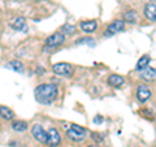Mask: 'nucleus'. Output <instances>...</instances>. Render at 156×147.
<instances>
[{
  "instance_id": "obj_9",
  "label": "nucleus",
  "mask_w": 156,
  "mask_h": 147,
  "mask_svg": "<svg viewBox=\"0 0 156 147\" xmlns=\"http://www.w3.org/2000/svg\"><path fill=\"white\" fill-rule=\"evenodd\" d=\"M144 16L150 21H156V3L151 2L148 4H146L144 7Z\"/></svg>"
},
{
  "instance_id": "obj_15",
  "label": "nucleus",
  "mask_w": 156,
  "mask_h": 147,
  "mask_svg": "<svg viewBox=\"0 0 156 147\" xmlns=\"http://www.w3.org/2000/svg\"><path fill=\"white\" fill-rule=\"evenodd\" d=\"M0 112H2V117H3L4 120H12L13 116H14L13 111L9 109L8 107H5V106H2V107H0Z\"/></svg>"
},
{
  "instance_id": "obj_18",
  "label": "nucleus",
  "mask_w": 156,
  "mask_h": 147,
  "mask_svg": "<svg viewBox=\"0 0 156 147\" xmlns=\"http://www.w3.org/2000/svg\"><path fill=\"white\" fill-rule=\"evenodd\" d=\"M124 20L126 22H131V23H135L136 22V13L134 11H130V12H126L124 14Z\"/></svg>"
},
{
  "instance_id": "obj_17",
  "label": "nucleus",
  "mask_w": 156,
  "mask_h": 147,
  "mask_svg": "<svg viewBox=\"0 0 156 147\" xmlns=\"http://www.w3.org/2000/svg\"><path fill=\"white\" fill-rule=\"evenodd\" d=\"M12 128L16 131H25L27 129V124L25 121H14L12 124Z\"/></svg>"
},
{
  "instance_id": "obj_20",
  "label": "nucleus",
  "mask_w": 156,
  "mask_h": 147,
  "mask_svg": "<svg viewBox=\"0 0 156 147\" xmlns=\"http://www.w3.org/2000/svg\"><path fill=\"white\" fill-rule=\"evenodd\" d=\"M101 121H103V117H101V116L95 117V119H94V122H96V124H98V122H101Z\"/></svg>"
},
{
  "instance_id": "obj_19",
  "label": "nucleus",
  "mask_w": 156,
  "mask_h": 147,
  "mask_svg": "<svg viewBox=\"0 0 156 147\" xmlns=\"http://www.w3.org/2000/svg\"><path fill=\"white\" fill-rule=\"evenodd\" d=\"M62 30L68 31V34H73V33L76 31V27L72 26V25H64V26H62Z\"/></svg>"
},
{
  "instance_id": "obj_1",
  "label": "nucleus",
  "mask_w": 156,
  "mask_h": 147,
  "mask_svg": "<svg viewBox=\"0 0 156 147\" xmlns=\"http://www.w3.org/2000/svg\"><path fill=\"white\" fill-rule=\"evenodd\" d=\"M34 95H35L37 102H39L41 104L48 106L56 100L58 95V90L57 86L53 85V83H42L34 90Z\"/></svg>"
},
{
  "instance_id": "obj_13",
  "label": "nucleus",
  "mask_w": 156,
  "mask_h": 147,
  "mask_svg": "<svg viewBox=\"0 0 156 147\" xmlns=\"http://www.w3.org/2000/svg\"><path fill=\"white\" fill-rule=\"evenodd\" d=\"M96 26H98V23H96V21H94V20H91V21L81 22V29L85 33H92L96 29Z\"/></svg>"
},
{
  "instance_id": "obj_16",
  "label": "nucleus",
  "mask_w": 156,
  "mask_h": 147,
  "mask_svg": "<svg viewBox=\"0 0 156 147\" xmlns=\"http://www.w3.org/2000/svg\"><path fill=\"white\" fill-rule=\"evenodd\" d=\"M7 68H9V69H13V70H16V72H20V73L23 72V64H22L21 61H17V60L8 63Z\"/></svg>"
},
{
  "instance_id": "obj_12",
  "label": "nucleus",
  "mask_w": 156,
  "mask_h": 147,
  "mask_svg": "<svg viewBox=\"0 0 156 147\" xmlns=\"http://www.w3.org/2000/svg\"><path fill=\"white\" fill-rule=\"evenodd\" d=\"M140 77H142V80H144V81L154 80L156 77V69H154V68H146L144 70L140 72Z\"/></svg>"
},
{
  "instance_id": "obj_2",
  "label": "nucleus",
  "mask_w": 156,
  "mask_h": 147,
  "mask_svg": "<svg viewBox=\"0 0 156 147\" xmlns=\"http://www.w3.org/2000/svg\"><path fill=\"white\" fill-rule=\"evenodd\" d=\"M86 135V130L80 125L72 124L69 126V129H66V137L68 139H70L73 142H82Z\"/></svg>"
},
{
  "instance_id": "obj_5",
  "label": "nucleus",
  "mask_w": 156,
  "mask_h": 147,
  "mask_svg": "<svg viewBox=\"0 0 156 147\" xmlns=\"http://www.w3.org/2000/svg\"><path fill=\"white\" fill-rule=\"evenodd\" d=\"M31 134L38 142H42V143H46L47 142V133L41 125H37V124L34 125L31 128Z\"/></svg>"
},
{
  "instance_id": "obj_7",
  "label": "nucleus",
  "mask_w": 156,
  "mask_h": 147,
  "mask_svg": "<svg viewBox=\"0 0 156 147\" xmlns=\"http://www.w3.org/2000/svg\"><path fill=\"white\" fill-rule=\"evenodd\" d=\"M125 27V22L124 21H119V20H116L111 23V25L107 27L105 30V35H113V34H117L120 31H122Z\"/></svg>"
},
{
  "instance_id": "obj_14",
  "label": "nucleus",
  "mask_w": 156,
  "mask_h": 147,
  "mask_svg": "<svg viewBox=\"0 0 156 147\" xmlns=\"http://www.w3.org/2000/svg\"><path fill=\"white\" fill-rule=\"evenodd\" d=\"M148 64H150V56H147V55H144V56H142L138 60V63H136V69L138 70H144L146 68H148Z\"/></svg>"
},
{
  "instance_id": "obj_6",
  "label": "nucleus",
  "mask_w": 156,
  "mask_h": 147,
  "mask_svg": "<svg viewBox=\"0 0 156 147\" xmlns=\"http://www.w3.org/2000/svg\"><path fill=\"white\" fill-rule=\"evenodd\" d=\"M64 34H61V33H55V34H52L51 37H48L47 38V41H46V45L47 46H50V47H57V46H61L62 43H64Z\"/></svg>"
},
{
  "instance_id": "obj_10",
  "label": "nucleus",
  "mask_w": 156,
  "mask_h": 147,
  "mask_svg": "<svg viewBox=\"0 0 156 147\" xmlns=\"http://www.w3.org/2000/svg\"><path fill=\"white\" fill-rule=\"evenodd\" d=\"M12 27L14 29V30H17V31H22V33L27 31L26 20L23 18V17H18V18H16V20H14V21L12 22Z\"/></svg>"
},
{
  "instance_id": "obj_21",
  "label": "nucleus",
  "mask_w": 156,
  "mask_h": 147,
  "mask_svg": "<svg viewBox=\"0 0 156 147\" xmlns=\"http://www.w3.org/2000/svg\"><path fill=\"white\" fill-rule=\"evenodd\" d=\"M89 147H98V146H95V145H91V146H89Z\"/></svg>"
},
{
  "instance_id": "obj_8",
  "label": "nucleus",
  "mask_w": 156,
  "mask_h": 147,
  "mask_svg": "<svg viewBox=\"0 0 156 147\" xmlns=\"http://www.w3.org/2000/svg\"><path fill=\"white\" fill-rule=\"evenodd\" d=\"M151 96V91L146 85H139L136 89V98L140 103H144L146 100H148Z\"/></svg>"
},
{
  "instance_id": "obj_3",
  "label": "nucleus",
  "mask_w": 156,
  "mask_h": 147,
  "mask_svg": "<svg viewBox=\"0 0 156 147\" xmlns=\"http://www.w3.org/2000/svg\"><path fill=\"white\" fill-rule=\"evenodd\" d=\"M52 70L57 76H70L73 73V66L68 63H57V64H53Z\"/></svg>"
},
{
  "instance_id": "obj_4",
  "label": "nucleus",
  "mask_w": 156,
  "mask_h": 147,
  "mask_svg": "<svg viewBox=\"0 0 156 147\" xmlns=\"http://www.w3.org/2000/svg\"><path fill=\"white\" fill-rule=\"evenodd\" d=\"M60 142H61L60 133H58L56 129L51 128L50 130L47 131V142H46V145L50 146V147H56V146L60 145Z\"/></svg>"
},
{
  "instance_id": "obj_11",
  "label": "nucleus",
  "mask_w": 156,
  "mask_h": 147,
  "mask_svg": "<svg viewBox=\"0 0 156 147\" xmlns=\"http://www.w3.org/2000/svg\"><path fill=\"white\" fill-rule=\"evenodd\" d=\"M108 83L112 87H121L125 83V80L122 76H119V74H112L108 78Z\"/></svg>"
}]
</instances>
